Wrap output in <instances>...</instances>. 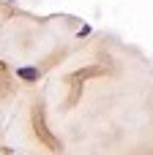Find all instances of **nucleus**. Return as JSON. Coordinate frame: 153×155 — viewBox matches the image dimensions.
I'll return each instance as SVG.
<instances>
[{
    "mask_svg": "<svg viewBox=\"0 0 153 155\" xmlns=\"http://www.w3.org/2000/svg\"><path fill=\"white\" fill-rule=\"evenodd\" d=\"M16 76L25 79V82H36V79H38V71H36L33 65H19V68H16Z\"/></svg>",
    "mask_w": 153,
    "mask_h": 155,
    "instance_id": "nucleus-1",
    "label": "nucleus"
}]
</instances>
